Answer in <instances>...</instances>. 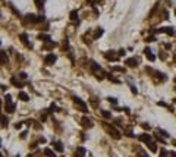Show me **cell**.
<instances>
[{
  "mask_svg": "<svg viewBox=\"0 0 176 157\" xmlns=\"http://www.w3.org/2000/svg\"><path fill=\"white\" fill-rule=\"evenodd\" d=\"M74 103L76 104V106L79 107V110H81V112H84V113H87L88 112V107H87V104H85V101H82L81 99H79V97H76V95H74Z\"/></svg>",
  "mask_w": 176,
  "mask_h": 157,
  "instance_id": "1",
  "label": "cell"
},
{
  "mask_svg": "<svg viewBox=\"0 0 176 157\" xmlns=\"http://www.w3.org/2000/svg\"><path fill=\"white\" fill-rule=\"evenodd\" d=\"M104 128L109 131L112 137H114L116 139H119V138H120V134H119V131H118L116 128H114V126H112V125H107V123H104Z\"/></svg>",
  "mask_w": 176,
  "mask_h": 157,
  "instance_id": "2",
  "label": "cell"
},
{
  "mask_svg": "<svg viewBox=\"0 0 176 157\" xmlns=\"http://www.w3.org/2000/svg\"><path fill=\"white\" fill-rule=\"evenodd\" d=\"M56 60H57V56L53 55V53H50V55H47L46 57H44V63H46V65H53Z\"/></svg>",
  "mask_w": 176,
  "mask_h": 157,
  "instance_id": "3",
  "label": "cell"
},
{
  "mask_svg": "<svg viewBox=\"0 0 176 157\" xmlns=\"http://www.w3.org/2000/svg\"><path fill=\"white\" fill-rule=\"evenodd\" d=\"M157 31L158 32H164V34H167V35H173L175 34V30L172 27H163V28H158Z\"/></svg>",
  "mask_w": 176,
  "mask_h": 157,
  "instance_id": "4",
  "label": "cell"
},
{
  "mask_svg": "<svg viewBox=\"0 0 176 157\" xmlns=\"http://www.w3.org/2000/svg\"><path fill=\"white\" fill-rule=\"evenodd\" d=\"M144 55L147 56L148 60H151V62H153V60H156V56L151 53V49H150V47H145V49H144Z\"/></svg>",
  "mask_w": 176,
  "mask_h": 157,
  "instance_id": "5",
  "label": "cell"
},
{
  "mask_svg": "<svg viewBox=\"0 0 176 157\" xmlns=\"http://www.w3.org/2000/svg\"><path fill=\"white\" fill-rule=\"evenodd\" d=\"M126 65H128L129 68H135V66H138V59H135V57L126 59Z\"/></svg>",
  "mask_w": 176,
  "mask_h": 157,
  "instance_id": "6",
  "label": "cell"
},
{
  "mask_svg": "<svg viewBox=\"0 0 176 157\" xmlns=\"http://www.w3.org/2000/svg\"><path fill=\"white\" fill-rule=\"evenodd\" d=\"M5 110L9 112V113H13V112H15V104H13L12 101H6V104H5Z\"/></svg>",
  "mask_w": 176,
  "mask_h": 157,
  "instance_id": "7",
  "label": "cell"
},
{
  "mask_svg": "<svg viewBox=\"0 0 176 157\" xmlns=\"http://www.w3.org/2000/svg\"><path fill=\"white\" fill-rule=\"evenodd\" d=\"M11 82L16 87V88H21V87H22V82L19 81V79H18V78L16 76H12V79H11Z\"/></svg>",
  "mask_w": 176,
  "mask_h": 157,
  "instance_id": "8",
  "label": "cell"
},
{
  "mask_svg": "<svg viewBox=\"0 0 176 157\" xmlns=\"http://www.w3.org/2000/svg\"><path fill=\"white\" fill-rule=\"evenodd\" d=\"M139 139H141V141H144V143H151V135H150V134H143L139 137Z\"/></svg>",
  "mask_w": 176,
  "mask_h": 157,
  "instance_id": "9",
  "label": "cell"
},
{
  "mask_svg": "<svg viewBox=\"0 0 176 157\" xmlns=\"http://www.w3.org/2000/svg\"><path fill=\"white\" fill-rule=\"evenodd\" d=\"M81 122H82V125H84V126H88V128H91V126H93V122H91L90 119H88L87 116H84Z\"/></svg>",
  "mask_w": 176,
  "mask_h": 157,
  "instance_id": "10",
  "label": "cell"
},
{
  "mask_svg": "<svg viewBox=\"0 0 176 157\" xmlns=\"http://www.w3.org/2000/svg\"><path fill=\"white\" fill-rule=\"evenodd\" d=\"M26 21H28V22H38V16L30 13V15H26Z\"/></svg>",
  "mask_w": 176,
  "mask_h": 157,
  "instance_id": "11",
  "label": "cell"
},
{
  "mask_svg": "<svg viewBox=\"0 0 176 157\" xmlns=\"http://www.w3.org/2000/svg\"><path fill=\"white\" fill-rule=\"evenodd\" d=\"M21 40H22V43H24V44H25L26 47H31V44L28 43V35H26L25 32H24V34H21Z\"/></svg>",
  "mask_w": 176,
  "mask_h": 157,
  "instance_id": "12",
  "label": "cell"
},
{
  "mask_svg": "<svg viewBox=\"0 0 176 157\" xmlns=\"http://www.w3.org/2000/svg\"><path fill=\"white\" fill-rule=\"evenodd\" d=\"M53 145H55L56 151H59V153H62V151H63V145H62V143H60V141H56V143H53Z\"/></svg>",
  "mask_w": 176,
  "mask_h": 157,
  "instance_id": "13",
  "label": "cell"
},
{
  "mask_svg": "<svg viewBox=\"0 0 176 157\" xmlns=\"http://www.w3.org/2000/svg\"><path fill=\"white\" fill-rule=\"evenodd\" d=\"M104 56H106V59H109V60H118L119 59V56H116L113 51H112V53H106Z\"/></svg>",
  "mask_w": 176,
  "mask_h": 157,
  "instance_id": "14",
  "label": "cell"
},
{
  "mask_svg": "<svg viewBox=\"0 0 176 157\" xmlns=\"http://www.w3.org/2000/svg\"><path fill=\"white\" fill-rule=\"evenodd\" d=\"M84 154H85V148L84 147H78L76 148V156L78 157H84Z\"/></svg>",
  "mask_w": 176,
  "mask_h": 157,
  "instance_id": "15",
  "label": "cell"
},
{
  "mask_svg": "<svg viewBox=\"0 0 176 157\" xmlns=\"http://www.w3.org/2000/svg\"><path fill=\"white\" fill-rule=\"evenodd\" d=\"M129 87H131V91L132 93H134V94H138V90H137V87H135V84L134 82H132V79H131V78H129Z\"/></svg>",
  "mask_w": 176,
  "mask_h": 157,
  "instance_id": "16",
  "label": "cell"
},
{
  "mask_svg": "<svg viewBox=\"0 0 176 157\" xmlns=\"http://www.w3.org/2000/svg\"><path fill=\"white\" fill-rule=\"evenodd\" d=\"M38 40H41V41H50V35H47V34H40L38 35Z\"/></svg>",
  "mask_w": 176,
  "mask_h": 157,
  "instance_id": "17",
  "label": "cell"
},
{
  "mask_svg": "<svg viewBox=\"0 0 176 157\" xmlns=\"http://www.w3.org/2000/svg\"><path fill=\"white\" fill-rule=\"evenodd\" d=\"M156 132H157V135H162V137H164V138H167V137H169V134H167L164 129H160V128H158V129L156 131Z\"/></svg>",
  "mask_w": 176,
  "mask_h": 157,
  "instance_id": "18",
  "label": "cell"
},
{
  "mask_svg": "<svg viewBox=\"0 0 176 157\" xmlns=\"http://www.w3.org/2000/svg\"><path fill=\"white\" fill-rule=\"evenodd\" d=\"M19 99L22 100V101H28L30 100V97H28V94H26V93H19Z\"/></svg>",
  "mask_w": 176,
  "mask_h": 157,
  "instance_id": "19",
  "label": "cell"
},
{
  "mask_svg": "<svg viewBox=\"0 0 176 157\" xmlns=\"http://www.w3.org/2000/svg\"><path fill=\"white\" fill-rule=\"evenodd\" d=\"M2 63H3V65H7V63H9V59H7V56H6V51H2Z\"/></svg>",
  "mask_w": 176,
  "mask_h": 157,
  "instance_id": "20",
  "label": "cell"
},
{
  "mask_svg": "<svg viewBox=\"0 0 176 157\" xmlns=\"http://www.w3.org/2000/svg\"><path fill=\"white\" fill-rule=\"evenodd\" d=\"M91 69L93 71H101V68H100V65H97L94 60H91Z\"/></svg>",
  "mask_w": 176,
  "mask_h": 157,
  "instance_id": "21",
  "label": "cell"
},
{
  "mask_svg": "<svg viewBox=\"0 0 176 157\" xmlns=\"http://www.w3.org/2000/svg\"><path fill=\"white\" fill-rule=\"evenodd\" d=\"M44 154H46V156H50V157H56V156H55V151L50 150V148H44Z\"/></svg>",
  "mask_w": 176,
  "mask_h": 157,
  "instance_id": "22",
  "label": "cell"
},
{
  "mask_svg": "<svg viewBox=\"0 0 176 157\" xmlns=\"http://www.w3.org/2000/svg\"><path fill=\"white\" fill-rule=\"evenodd\" d=\"M103 28H97V31H95V34H94V38H99V37H101L103 35Z\"/></svg>",
  "mask_w": 176,
  "mask_h": 157,
  "instance_id": "23",
  "label": "cell"
},
{
  "mask_svg": "<svg viewBox=\"0 0 176 157\" xmlns=\"http://www.w3.org/2000/svg\"><path fill=\"white\" fill-rule=\"evenodd\" d=\"M53 47H56V43L55 41H47L46 46H44V49H53Z\"/></svg>",
  "mask_w": 176,
  "mask_h": 157,
  "instance_id": "24",
  "label": "cell"
},
{
  "mask_svg": "<svg viewBox=\"0 0 176 157\" xmlns=\"http://www.w3.org/2000/svg\"><path fill=\"white\" fill-rule=\"evenodd\" d=\"M101 115H103L104 119H110V118H112V113L107 112V110H101Z\"/></svg>",
  "mask_w": 176,
  "mask_h": 157,
  "instance_id": "25",
  "label": "cell"
},
{
  "mask_svg": "<svg viewBox=\"0 0 176 157\" xmlns=\"http://www.w3.org/2000/svg\"><path fill=\"white\" fill-rule=\"evenodd\" d=\"M70 19L78 22V12H76V11H72V12H70Z\"/></svg>",
  "mask_w": 176,
  "mask_h": 157,
  "instance_id": "26",
  "label": "cell"
},
{
  "mask_svg": "<svg viewBox=\"0 0 176 157\" xmlns=\"http://www.w3.org/2000/svg\"><path fill=\"white\" fill-rule=\"evenodd\" d=\"M148 147H150V150H151L153 153H156V151H157V147H156V143H153V141H151V143H148Z\"/></svg>",
  "mask_w": 176,
  "mask_h": 157,
  "instance_id": "27",
  "label": "cell"
},
{
  "mask_svg": "<svg viewBox=\"0 0 176 157\" xmlns=\"http://www.w3.org/2000/svg\"><path fill=\"white\" fill-rule=\"evenodd\" d=\"M112 71H114V72H125V68H120V66H114V68H112Z\"/></svg>",
  "mask_w": 176,
  "mask_h": 157,
  "instance_id": "28",
  "label": "cell"
},
{
  "mask_svg": "<svg viewBox=\"0 0 176 157\" xmlns=\"http://www.w3.org/2000/svg\"><path fill=\"white\" fill-rule=\"evenodd\" d=\"M2 122H3V123H2V126H3V128H5V126H7V122H9V120H7V118H6V116H2Z\"/></svg>",
  "mask_w": 176,
  "mask_h": 157,
  "instance_id": "29",
  "label": "cell"
},
{
  "mask_svg": "<svg viewBox=\"0 0 176 157\" xmlns=\"http://www.w3.org/2000/svg\"><path fill=\"white\" fill-rule=\"evenodd\" d=\"M107 78H109V79H110V81H113V82H116V84H119V82H120V81L118 79V78H114V76H112V75H109Z\"/></svg>",
  "mask_w": 176,
  "mask_h": 157,
  "instance_id": "30",
  "label": "cell"
},
{
  "mask_svg": "<svg viewBox=\"0 0 176 157\" xmlns=\"http://www.w3.org/2000/svg\"><path fill=\"white\" fill-rule=\"evenodd\" d=\"M107 100H109V103H112V104H116V103H118V100L114 99V97H109Z\"/></svg>",
  "mask_w": 176,
  "mask_h": 157,
  "instance_id": "31",
  "label": "cell"
},
{
  "mask_svg": "<svg viewBox=\"0 0 176 157\" xmlns=\"http://www.w3.org/2000/svg\"><path fill=\"white\" fill-rule=\"evenodd\" d=\"M26 76H28V75H26L25 72H21V74H19V78H21V79H26Z\"/></svg>",
  "mask_w": 176,
  "mask_h": 157,
  "instance_id": "32",
  "label": "cell"
},
{
  "mask_svg": "<svg viewBox=\"0 0 176 157\" xmlns=\"http://www.w3.org/2000/svg\"><path fill=\"white\" fill-rule=\"evenodd\" d=\"M126 135H128V137H134V134H132V129H128V131H126Z\"/></svg>",
  "mask_w": 176,
  "mask_h": 157,
  "instance_id": "33",
  "label": "cell"
},
{
  "mask_svg": "<svg viewBox=\"0 0 176 157\" xmlns=\"http://www.w3.org/2000/svg\"><path fill=\"white\" fill-rule=\"evenodd\" d=\"M166 156H167L166 150H162V151H160V157H166Z\"/></svg>",
  "mask_w": 176,
  "mask_h": 157,
  "instance_id": "34",
  "label": "cell"
},
{
  "mask_svg": "<svg viewBox=\"0 0 176 157\" xmlns=\"http://www.w3.org/2000/svg\"><path fill=\"white\" fill-rule=\"evenodd\" d=\"M154 40H156V38H154L153 35H151V37H147V38H145V41H148V43H150V41H154Z\"/></svg>",
  "mask_w": 176,
  "mask_h": 157,
  "instance_id": "35",
  "label": "cell"
},
{
  "mask_svg": "<svg viewBox=\"0 0 176 157\" xmlns=\"http://www.w3.org/2000/svg\"><path fill=\"white\" fill-rule=\"evenodd\" d=\"M91 103H93V106H94V107H97V100H95V97H93Z\"/></svg>",
  "mask_w": 176,
  "mask_h": 157,
  "instance_id": "36",
  "label": "cell"
},
{
  "mask_svg": "<svg viewBox=\"0 0 176 157\" xmlns=\"http://www.w3.org/2000/svg\"><path fill=\"white\" fill-rule=\"evenodd\" d=\"M114 123H116V125H122V119H116V120H114Z\"/></svg>",
  "mask_w": 176,
  "mask_h": 157,
  "instance_id": "37",
  "label": "cell"
},
{
  "mask_svg": "<svg viewBox=\"0 0 176 157\" xmlns=\"http://www.w3.org/2000/svg\"><path fill=\"white\" fill-rule=\"evenodd\" d=\"M143 128H144V129H150V125H148V123H143Z\"/></svg>",
  "mask_w": 176,
  "mask_h": 157,
  "instance_id": "38",
  "label": "cell"
},
{
  "mask_svg": "<svg viewBox=\"0 0 176 157\" xmlns=\"http://www.w3.org/2000/svg\"><path fill=\"white\" fill-rule=\"evenodd\" d=\"M125 55V50H119V56H123Z\"/></svg>",
  "mask_w": 176,
  "mask_h": 157,
  "instance_id": "39",
  "label": "cell"
},
{
  "mask_svg": "<svg viewBox=\"0 0 176 157\" xmlns=\"http://www.w3.org/2000/svg\"><path fill=\"white\" fill-rule=\"evenodd\" d=\"M170 156H172V157H176V153H175V151H172V153H170Z\"/></svg>",
  "mask_w": 176,
  "mask_h": 157,
  "instance_id": "40",
  "label": "cell"
},
{
  "mask_svg": "<svg viewBox=\"0 0 176 157\" xmlns=\"http://www.w3.org/2000/svg\"><path fill=\"white\" fill-rule=\"evenodd\" d=\"M173 145H176V139H175V141H173Z\"/></svg>",
  "mask_w": 176,
  "mask_h": 157,
  "instance_id": "41",
  "label": "cell"
},
{
  "mask_svg": "<svg viewBox=\"0 0 176 157\" xmlns=\"http://www.w3.org/2000/svg\"><path fill=\"white\" fill-rule=\"evenodd\" d=\"M144 157H150V156H147V154H144Z\"/></svg>",
  "mask_w": 176,
  "mask_h": 157,
  "instance_id": "42",
  "label": "cell"
},
{
  "mask_svg": "<svg viewBox=\"0 0 176 157\" xmlns=\"http://www.w3.org/2000/svg\"><path fill=\"white\" fill-rule=\"evenodd\" d=\"M16 157H19V156H16Z\"/></svg>",
  "mask_w": 176,
  "mask_h": 157,
  "instance_id": "43",
  "label": "cell"
},
{
  "mask_svg": "<svg viewBox=\"0 0 176 157\" xmlns=\"http://www.w3.org/2000/svg\"><path fill=\"white\" fill-rule=\"evenodd\" d=\"M175 13H176V11H175Z\"/></svg>",
  "mask_w": 176,
  "mask_h": 157,
  "instance_id": "44",
  "label": "cell"
}]
</instances>
